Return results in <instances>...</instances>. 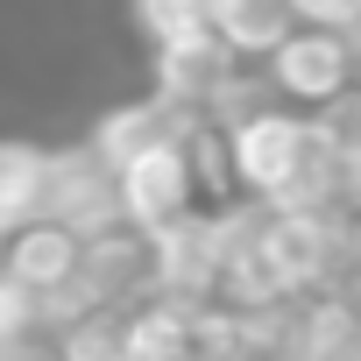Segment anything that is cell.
<instances>
[{"mask_svg": "<svg viewBox=\"0 0 361 361\" xmlns=\"http://www.w3.org/2000/svg\"><path fill=\"white\" fill-rule=\"evenodd\" d=\"M227 206L220 185V156H213V128H185V135H163L142 156H128L114 170V213L128 234L163 241L170 227H185L199 213Z\"/></svg>", "mask_w": 361, "mask_h": 361, "instance_id": "2", "label": "cell"}, {"mask_svg": "<svg viewBox=\"0 0 361 361\" xmlns=\"http://www.w3.org/2000/svg\"><path fill=\"white\" fill-rule=\"evenodd\" d=\"M142 298H156V241H142L128 227L85 234V269H78L71 312H128Z\"/></svg>", "mask_w": 361, "mask_h": 361, "instance_id": "4", "label": "cell"}, {"mask_svg": "<svg viewBox=\"0 0 361 361\" xmlns=\"http://www.w3.org/2000/svg\"><path fill=\"white\" fill-rule=\"evenodd\" d=\"M8 234H15V227H8V220H0V255H8Z\"/></svg>", "mask_w": 361, "mask_h": 361, "instance_id": "13", "label": "cell"}, {"mask_svg": "<svg viewBox=\"0 0 361 361\" xmlns=\"http://www.w3.org/2000/svg\"><path fill=\"white\" fill-rule=\"evenodd\" d=\"M43 220H57V227H71V234H106V227H121V213H114V170L85 149V135L50 149Z\"/></svg>", "mask_w": 361, "mask_h": 361, "instance_id": "7", "label": "cell"}, {"mask_svg": "<svg viewBox=\"0 0 361 361\" xmlns=\"http://www.w3.org/2000/svg\"><path fill=\"white\" fill-rule=\"evenodd\" d=\"M114 361H206V305L142 298L128 312H106Z\"/></svg>", "mask_w": 361, "mask_h": 361, "instance_id": "6", "label": "cell"}, {"mask_svg": "<svg viewBox=\"0 0 361 361\" xmlns=\"http://www.w3.org/2000/svg\"><path fill=\"white\" fill-rule=\"evenodd\" d=\"M78 269H85V234H71L57 220H22L8 234V255H0V276L43 305H57V312H71Z\"/></svg>", "mask_w": 361, "mask_h": 361, "instance_id": "5", "label": "cell"}, {"mask_svg": "<svg viewBox=\"0 0 361 361\" xmlns=\"http://www.w3.org/2000/svg\"><path fill=\"white\" fill-rule=\"evenodd\" d=\"M50 149H57V142L0 135V220H8V227L43 220V199H50Z\"/></svg>", "mask_w": 361, "mask_h": 361, "instance_id": "9", "label": "cell"}, {"mask_svg": "<svg viewBox=\"0 0 361 361\" xmlns=\"http://www.w3.org/2000/svg\"><path fill=\"white\" fill-rule=\"evenodd\" d=\"M234 361H283V354H234Z\"/></svg>", "mask_w": 361, "mask_h": 361, "instance_id": "12", "label": "cell"}, {"mask_svg": "<svg viewBox=\"0 0 361 361\" xmlns=\"http://www.w3.org/2000/svg\"><path fill=\"white\" fill-rule=\"evenodd\" d=\"M255 85H262L269 99H283V106L326 121L333 106H347V99L361 92V36L298 22V29L255 64Z\"/></svg>", "mask_w": 361, "mask_h": 361, "instance_id": "3", "label": "cell"}, {"mask_svg": "<svg viewBox=\"0 0 361 361\" xmlns=\"http://www.w3.org/2000/svg\"><path fill=\"white\" fill-rule=\"evenodd\" d=\"M199 22H206V36H213L227 57H241L248 71L298 29L290 0H199Z\"/></svg>", "mask_w": 361, "mask_h": 361, "instance_id": "8", "label": "cell"}, {"mask_svg": "<svg viewBox=\"0 0 361 361\" xmlns=\"http://www.w3.org/2000/svg\"><path fill=\"white\" fill-rule=\"evenodd\" d=\"M213 156L220 185L241 206H276V213H347V170L333 149V128L319 114H298L269 99L262 85L213 121Z\"/></svg>", "mask_w": 361, "mask_h": 361, "instance_id": "1", "label": "cell"}, {"mask_svg": "<svg viewBox=\"0 0 361 361\" xmlns=\"http://www.w3.org/2000/svg\"><path fill=\"white\" fill-rule=\"evenodd\" d=\"M0 361H78L71 312H29L0 326Z\"/></svg>", "mask_w": 361, "mask_h": 361, "instance_id": "10", "label": "cell"}, {"mask_svg": "<svg viewBox=\"0 0 361 361\" xmlns=\"http://www.w3.org/2000/svg\"><path fill=\"white\" fill-rule=\"evenodd\" d=\"M290 15L312 22V29H347V36H361V0H290Z\"/></svg>", "mask_w": 361, "mask_h": 361, "instance_id": "11", "label": "cell"}]
</instances>
